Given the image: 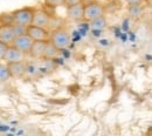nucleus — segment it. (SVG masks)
I'll use <instances>...</instances> for the list:
<instances>
[{
    "mask_svg": "<svg viewBox=\"0 0 152 136\" xmlns=\"http://www.w3.org/2000/svg\"><path fill=\"white\" fill-rule=\"evenodd\" d=\"M45 45H46V41H34L28 55L33 59H42Z\"/></svg>",
    "mask_w": 152,
    "mask_h": 136,
    "instance_id": "12",
    "label": "nucleus"
},
{
    "mask_svg": "<svg viewBox=\"0 0 152 136\" xmlns=\"http://www.w3.org/2000/svg\"><path fill=\"white\" fill-rule=\"evenodd\" d=\"M128 12L130 18L134 20H138L139 18L143 17L144 12H145V6L144 5H132V6H128Z\"/></svg>",
    "mask_w": 152,
    "mask_h": 136,
    "instance_id": "13",
    "label": "nucleus"
},
{
    "mask_svg": "<svg viewBox=\"0 0 152 136\" xmlns=\"http://www.w3.org/2000/svg\"><path fill=\"white\" fill-rule=\"evenodd\" d=\"M7 47H8V45H7V43H5V42L0 41V62L4 60V57H5V53H6Z\"/></svg>",
    "mask_w": 152,
    "mask_h": 136,
    "instance_id": "18",
    "label": "nucleus"
},
{
    "mask_svg": "<svg viewBox=\"0 0 152 136\" xmlns=\"http://www.w3.org/2000/svg\"><path fill=\"white\" fill-rule=\"evenodd\" d=\"M60 51L57 49L56 47L48 40L46 41V45H45V48H43V53H42V59L43 60H53L58 55Z\"/></svg>",
    "mask_w": 152,
    "mask_h": 136,
    "instance_id": "11",
    "label": "nucleus"
},
{
    "mask_svg": "<svg viewBox=\"0 0 152 136\" xmlns=\"http://www.w3.org/2000/svg\"><path fill=\"white\" fill-rule=\"evenodd\" d=\"M34 13H35V7H32V6L21 7V8H18L15 11L11 12L13 25H18V26H22V27L27 28L28 26L32 25Z\"/></svg>",
    "mask_w": 152,
    "mask_h": 136,
    "instance_id": "1",
    "label": "nucleus"
},
{
    "mask_svg": "<svg viewBox=\"0 0 152 136\" xmlns=\"http://www.w3.org/2000/svg\"><path fill=\"white\" fill-rule=\"evenodd\" d=\"M52 21H53V17L49 12H47L43 8H35V13H34L33 21H32L33 26L49 29L50 25H52Z\"/></svg>",
    "mask_w": 152,
    "mask_h": 136,
    "instance_id": "4",
    "label": "nucleus"
},
{
    "mask_svg": "<svg viewBox=\"0 0 152 136\" xmlns=\"http://www.w3.org/2000/svg\"><path fill=\"white\" fill-rule=\"evenodd\" d=\"M128 6H132V5H143L145 0H125Z\"/></svg>",
    "mask_w": 152,
    "mask_h": 136,
    "instance_id": "19",
    "label": "nucleus"
},
{
    "mask_svg": "<svg viewBox=\"0 0 152 136\" xmlns=\"http://www.w3.org/2000/svg\"><path fill=\"white\" fill-rule=\"evenodd\" d=\"M11 79L8 69H7V65L0 62V82H6Z\"/></svg>",
    "mask_w": 152,
    "mask_h": 136,
    "instance_id": "15",
    "label": "nucleus"
},
{
    "mask_svg": "<svg viewBox=\"0 0 152 136\" xmlns=\"http://www.w3.org/2000/svg\"><path fill=\"white\" fill-rule=\"evenodd\" d=\"M49 41L56 47L58 51H62V49H66L70 46L72 38H70V34H69L68 29H66L63 27H60V28H55V29L50 31Z\"/></svg>",
    "mask_w": 152,
    "mask_h": 136,
    "instance_id": "3",
    "label": "nucleus"
},
{
    "mask_svg": "<svg viewBox=\"0 0 152 136\" xmlns=\"http://www.w3.org/2000/svg\"><path fill=\"white\" fill-rule=\"evenodd\" d=\"M7 69L10 73V76L13 79H21L23 78L27 73V63L26 61H20V62H13V63H6Z\"/></svg>",
    "mask_w": 152,
    "mask_h": 136,
    "instance_id": "7",
    "label": "nucleus"
},
{
    "mask_svg": "<svg viewBox=\"0 0 152 136\" xmlns=\"http://www.w3.org/2000/svg\"><path fill=\"white\" fill-rule=\"evenodd\" d=\"M25 60H26V54H23L22 52H20L19 49H17L15 47H13L12 45H8L2 61H5V63H13V62L25 61Z\"/></svg>",
    "mask_w": 152,
    "mask_h": 136,
    "instance_id": "8",
    "label": "nucleus"
},
{
    "mask_svg": "<svg viewBox=\"0 0 152 136\" xmlns=\"http://www.w3.org/2000/svg\"><path fill=\"white\" fill-rule=\"evenodd\" d=\"M115 2H122V1H124V0H114Z\"/></svg>",
    "mask_w": 152,
    "mask_h": 136,
    "instance_id": "20",
    "label": "nucleus"
},
{
    "mask_svg": "<svg viewBox=\"0 0 152 136\" xmlns=\"http://www.w3.org/2000/svg\"><path fill=\"white\" fill-rule=\"evenodd\" d=\"M26 34L33 41H48L50 37V31L31 25L26 28Z\"/></svg>",
    "mask_w": 152,
    "mask_h": 136,
    "instance_id": "5",
    "label": "nucleus"
},
{
    "mask_svg": "<svg viewBox=\"0 0 152 136\" xmlns=\"http://www.w3.org/2000/svg\"><path fill=\"white\" fill-rule=\"evenodd\" d=\"M15 38L13 25H0V41L11 45Z\"/></svg>",
    "mask_w": 152,
    "mask_h": 136,
    "instance_id": "10",
    "label": "nucleus"
},
{
    "mask_svg": "<svg viewBox=\"0 0 152 136\" xmlns=\"http://www.w3.org/2000/svg\"><path fill=\"white\" fill-rule=\"evenodd\" d=\"M81 4H84V0H63V6L66 8L75 5H81Z\"/></svg>",
    "mask_w": 152,
    "mask_h": 136,
    "instance_id": "17",
    "label": "nucleus"
},
{
    "mask_svg": "<svg viewBox=\"0 0 152 136\" xmlns=\"http://www.w3.org/2000/svg\"><path fill=\"white\" fill-rule=\"evenodd\" d=\"M107 25H108V22H107V19H105V15H103L101 18H97V19L93 20L90 22V26L94 29H103V28L107 27Z\"/></svg>",
    "mask_w": 152,
    "mask_h": 136,
    "instance_id": "14",
    "label": "nucleus"
},
{
    "mask_svg": "<svg viewBox=\"0 0 152 136\" xmlns=\"http://www.w3.org/2000/svg\"><path fill=\"white\" fill-rule=\"evenodd\" d=\"M43 2L47 7H50V8H55L63 5V0H43Z\"/></svg>",
    "mask_w": 152,
    "mask_h": 136,
    "instance_id": "16",
    "label": "nucleus"
},
{
    "mask_svg": "<svg viewBox=\"0 0 152 136\" xmlns=\"http://www.w3.org/2000/svg\"><path fill=\"white\" fill-rule=\"evenodd\" d=\"M105 14V6L98 0H93L83 4V21L91 22Z\"/></svg>",
    "mask_w": 152,
    "mask_h": 136,
    "instance_id": "2",
    "label": "nucleus"
},
{
    "mask_svg": "<svg viewBox=\"0 0 152 136\" xmlns=\"http://www.w3.org/2000/svg\"><path fill=\"white\" fill-rule=\"evenodd\" d=\"M66 15L67 19L70 21H83V4L75 5L72 7L66 8Z\"/></svg>",
    "mask_w": 152,
    "mask_h": 136,
    "instance_id": "9",
    "label": "nucleus"
},
{
    "mask_svg": "<svg viewBox=\"0 0 152 136\" xmlns=\"http://www.w3.org/2000/svg\"><path fill=\"white\" fill-rule=\"evenodd\" d=\"M33 42H34V41L25 33V34H21V35L15 37L11 45H12L13 47H15L17 49H19L20 52H22L23 54L28 55V53H29V51H31V48H32Z\"/></svg>",
    "mask_w": 152,
    "mask_h": 136,
    "instance_id": "6",
    "label": "nucleus"
}]
</instances>
